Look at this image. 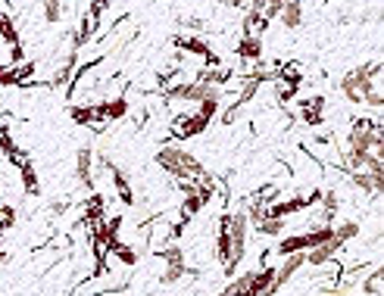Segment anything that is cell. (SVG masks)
Here are the masks:
<instances>
[{"label":"cell","instance_id":"1","mask_svg":"<svg viewBox=\"0 0 384 296\" xmlns=\"http://www.w3.org/2000/svg\"><path fill=\"white\" fill-rule=\"evenodd\" d=\"M156 165L163 172H169L172 178H178V181H197V178L206 175L204 162L191 150H181L175 143H166V147L156 150Z\"/></svg>","mask_w":384,"mask_h":296},{"label":"cell","instance_id":"2","mask_svg":"<svg viewBox=\"0 0 384 296\" xmlns=\"http://www.w3.org/2000/svg\"><path fill=\"white\" fill-rule=\"evenodd\" d=\"M247 231H250V221H247V215H244V212H228L231 256H228V262L222 265L228 278H231V274L237 271V265H241V262H244V256H247Z\"/></svg>","mask_w":384,"mask_h":296},{"label":"cell","instance_id":"3","mask_svg":"<svg viewBox=\"0 0 384 296\" xmlns=\"http://www.w3.org/2000/svg\"><path fill=\"white\" fill-rule=\"evenodd\" d=\"M331 240V225H318L313 231H303V234H294V237H281L278 243V256H291V252H306V250H316L322 243Z\"/></svg>","mask_w":384,"mask_h":296},{"label":"cell","instance_id":"4","mask_svg":"<svg viewBox=\"0 0 384 296\" xmlns=\"http://www.w3.org/2000/svg\"><path fill=\"white\" fill-rule=\"evenodd\" d=\"M159 256L166 259V271H163V278H159V284H166V287H172V284H178L185 274H191L187 271V262H185V250L175 247V243H169L166 250H156Z\"/></svg>","mask_w":384,"mask_h":296},{"label":"cell","instance_id":"5","mask_svg":"<svg viewBox=\"0 0 384 296\" xmlns=\"http://www.w3.org/2000/svg\"><path fill=\"white\" fill-rule=\"evenodd\" d=\"M97 162L113 175V184H116V193H119V200H122L125 206H132V203H135V191H132V181H128V172L122 169V165L116 162V160H110L106 153H100Z\"/></svg>","mask_w":384,"mask_h":296},{"label":"cell","instance_id":"6","mask_svg":"<svg viewBox=\"0 0 384 296\" xmlns=\"http://www.w3.org/2000/svg\"><path fill=\"white\" fill-rule=\"evenodd\" d=\"M206 128H209V122H206L200 112H194V115H181V119H175V125H172V137H175V141H187V137L204 134Z\"/></svg>","mask_w":384,"mask_h":296},{"label":"cell","instance_id":"7","mask_svg":"<svg viewBox=\"0 0 384 296\" xmlns=\"http://www.w3.org/2000/svg\"><path fill=\"white\" fill-rule=\"evenodd\" d=\"M172 44H175L178 50H187L191 56H200V60L216 63L213 47H209V41H204L200 34H175V38H172Z\"/></svg>","mask_w":384,"mask_h":296},{"label":"cell","instance_id":"8","mask_svg":"<svg viewBox=\"0 0 384 296\" xmlns=\"http://www.w3.org/2000/svg\"><path fill=\"white\" fill-rule=\"evenodd\" d=\"M78 50H66V56L60 60V66L54 69V75H50V82H47V88H66V84L72 82V75H75V69H78Z\"/></svg>","mask_w":384,"mask_h":296},{"label":"cell","instance_id":"9","mask_svg":"<svg viewBox=\"0 0 384 296\" xmlns=\"http://www.w3.org/2000/svg\"><path fill=\"white\" fill-rule=\"evenodd\" d=\"M340 250H344V243H337L335 237H331V240H328V243H322V247L306 250V265H313V269H322V265L335 262Z\"/></svg>","mask_w":384,"mask_h":296},{"label":"cell","instance_id":"10","mask_svg":"<svg viewBox=\"0 0 384 296\" xmlns=\"http://www.w3.org/2000/svg\"><path fill=\"white\" fill-rule=\"evenodd\" d=\"M75 178L82 187H94V147H82L75 156Z\"/></svg>","mask_w":384,"mask_h":296},{"label":"cell","instance_id":"11","mask_svg":"<svg viewBox=\"0 0 384 296\" xmlns=\"http://www.w3.org/2000/svg\"><path fill=\"white\" fill-rule=\"evenodd\" d=\"M97 28H100V19L88 13V16L82 19V25L72 32V47L69 50H78V53H82V50L91 44V38H94V32H97Z\"/></svg>","mask_w":384,"mask_h":296},{"label":"cell","instance_id":"12","mask_svg":"<svg viewBox=\"0 0 384 296\" xmlns=\"http://www.w3.org/2000/svg\"><path fill=\"white\" fill-rule=\"evenodd\" d=\"M69 115H72V122H75V125L94 128V131H100V128H104V119L97 115V106H72Z\"/></svg>","mask_w":384,"mask_h":296},{"label":"cell","instance_id":"13","mask_svg":"<svg viewBox=\"0 0 384 296\" xmlns=\"http://www.w3.org/2000/svg\"><path fill=\"white\" fill-rule=\"evenodd\" d=\"M237 56L247 63H259V56H263V38L259 34H244L237 41Z\"/></svg>","mask_w":384,"mask_h":296},{"label":"cell","instance_id":"14","mask_svg":"<svg viewBox=\"0 0 384 296\" xmlns=\"http://www.w3.org/2000/svg\"><path fill=\"white\" fill-rule=\"evenodd\" d=\"M19 178H23V191L25 193H32V197H38V191H41V184H38V172H35V162L25 160L19 162Z\"/></svg>","mask_w":384,"mask_h":296},{"label":"cell","instance_id":"15","mask_svg":"<svg viewBox=\"0 0 384 296\" xmlns=\"http://www.w3.org/2000/svg\"><path fill=\"white\" fill-rule=\"evenodd\" d=\"M0 153L6 156V160H10L13 165H19L25 160V153H19V147H16V141H13V134H10V128H0Z\"/></svg>","mask_w":384,"mask_h":296},{"label":"cell","instance_id":"16","mask_svg":"<svg viewBox=\"0 0 384 296\" xmlns=\"http://www.w3.org/2000/svg\"><path fill=\"white\" fill-rule=\"evenodd\" d=\"M278 19H281V25H285L287 32L300 28L303 25V4H285L281 6V13H278Z\"/></svg>","mask_w":384,"mask_h":296},{"label":"cell","instance_id":"17","mask_svg":"<svg viewBox=\"0 0 384 296\" xmlns=\"http://www.w3.org/2000/svg\"><path fill=\"white\" fill-rule=\"evenodd\" d=\"M216 256H219V262L225 265L228 256H231V237H228V212H222L219 219V243H216Z\"/></svg>","mask_w":384,"mask_h":296},{"label":"cell","instance_id":"18","mask_svg":"<svg viewBox=\"0 0 384 296\" xmlns=\"http://www.w3.org/2000/svg\"><path fill=\"white\" fill-rule=\"evenodd\" d=\"M362 293H366V296H381L384 293V269H381V265L368 269L366 281H362Z\"/></svg>","mask_w":384,"mask_h":296},{"label":"cell","instance_id":"19","mask_svg":"<svg viewBox=\"0 0 384 296\" xmlns=\"http://www.w3.org/2000/svg\"><path fill=\"white\" fill-rule=\"evenodd\" d=\"M331 237L347 247L353 237H359V221L357 219H347V221H340V225H331Z\"/></svg>","mask_w":384,"mask_h":296},{"label":"cell","instance_id":"20","mask_svg":"<svg viewBox=\"0 0 384 296\" xmlns=\"http://www.w3.org/2000/svg\"><path fill=\"white\" fill-rule=\"evenodd\" d=\"M0 41L10 44V47L23 44V41H19V28H16V22H13L10 13H0Z\"/></svg>","mask_w":384,"mask_h":296},{"label":"cell","instance_id":"21","mask_svg":"<svg viewBox=\"0 0 384 296\" xmlns=\"http://www.w3.org/2000/svg\"><path fill=\"white\" fill-rule=\"evenodd\" d=\"M204 206H206V200L200 197L197 191H185V200H181V215H185V219H194Z\"/></svg>","mask_w":384,"mask_h":296},{"label":"cell","instance_id":"22","mask_svg":"<svg viewBox=\"0 0 384 296\" xmlns=\"http://www.w3.org/2000/svg\"><path fill=\"white\" fill-rule=\"evenodd\" d=\"M231 75H235V72H222V69L209 66V69H200V72H197V78H194V82H204V84H216V88H219V84L231 82Z\"/></svg>","mask_w":384,"mask_h":296},{"label":"cell","instance_id":"23","mask_svg":"<svg viewBox=\"0 0 384 296\" xmlns=\"http://www.w3.org/2000/svg\"><path fill=\"white\" fill-rule=\"evenodd\" d=\"M106 252H113L116 259H119L122 265H135L137 262V252L128 247V243H122V240H116V243H110V247H106Z\"/></svg>","mask_w":384,"mask_h":296},{"label":"cell","instance_id":"24","mask_svg":"<svg viewBox=\"0 0 384 296\" xmlns=\"http://www.w3.org/2000/svg\"><path fill=\"white\" fill-rule=\"evenodd\" d=\"M318 203H322V215H325V221H335L337 206H340L337 193H335V191H322V197H318Z\"/></svg>","mask_w":384,"mask_h":296},{"label":"cell","instance_id":"25","mask_svg":"<svg viewBox=\"0 0 384 296\" xmlns=\"http://www.w3.org/2000/svg\"><path fill=\"white\" fill-rule=\"evenodd\" d=\"M256 231H259V234H266V237H281V231H285V219L266 215V219L256 225Z\"/></svg>","mask_w":384,"mask_h":296},{"label":"cell","instance_id":"26","mask_svg":"<svg viewBox=\"0 0 384 296\" xmlns=\"http://www.w3.org/2000/svg\"><path fill=\"white\" fill-rule=\"evenodd\" d=\"M244 215H247V221L250 225H259V221L269 215V206H266V200H253V203L244 209Z\"/></svg>","mask_w":384,"mask_h":296},{"label":"cell","instance_id":"27","mask_svg":"<svg viewBox=\"0 0 384 296\" xmlns=\"http://www.w3.org/2000/svg\"><path fill=\"white\" fill-rule=\"evenodd\" d=\"M362 103H368L372 110H381V106H384V94L378 91V84H368V88L362 91Z\"/></svg>","mask_w":384,"mask_h":296},{"label":"cell","instance_id":"28","mask_svg":"<svg viewBox=\"0 0 384 296\" xmlns=\"http://www.w3.org/2000/svg\"><path fill=\"white\" fill-rule=\"evenodd\" d=\"M219 103H222V97H206V100H200L197 103V112L204 115L206 122H213V115L219 112Z\"/></svg>","mask_w":384,"mask_h":296},{"label":"cell","instance_id":"29","mask_svg":"<svg viewBox=\"0 0 384 296\" xmlns=\"http://www.w3.org/2000/svg\"><path fill=\"white\" fill-rule=\"evenodd\" d=\"M344 175L350 178V184H357L359 191H366V193H375L372 181H368V175H366V172H362V169H359V172H347V169H344Z\"/></svg>","mask_w":384,"mask_h":296},{"label":"cell","instance_id":"30","mask_svg":"<svg viewBox=\"0 0 384 296\" xmlns=\"http://www.w3.org/2000/svg\"><path fill=\"white\" fill-rule=\"evenodd\" d=\"M6 84H19L16 66H0V88H6Z\"/></svg>","mask_w":384,"mask_h":296},{"label":"cell","instance_id":"31","mask_svg":"<svg viewBox=\"0 0 384 296\" xmlns=\"http://www.w3.org/2000/svg\"><path fill=\"white\" fill-rule=\"evenodd\" d=\"M13 221H16V209L0 206V228H13Z\"/></svg>","mask_w":384,"mask_h":296},{"label":"cell","instance_id":"32","mask_svg":"<svg viewBox=\"0 0 384 296\" xmlns=\"http://www.w3.org/2000/svg\"><path fill=\"white\" fill-rule=\"evenodd\" d=\"M178 25H181V28H187V32H194V34L206 32V25L200 22V19H178Z\"/></svg>","mask_w":384,"mask_h":296},{"label":"cell","instance_id":"33","mask_svg":"<svg viewBox=\"0 0 384 296\" xmlns=\"http://www.w3.org/2000/svg\"><path fill=\"white\" fill-rule=\"evenodd\" d=\"M104 10H110V0H94L88 13H91V16H97V19H100V16H104Z\"/></svg>","mask_w":384,"mask_h":296},{"label":"cell","instance_id":"34","mask_svg":"<svg viewBox=\"0 0 384 296\" xmlns=\"http://www.w3.org/2000/svg\"><path fill=\"white\" fill-rule=\"evenodd\" d=\"M222 6H231V10H241V6H247L244 0H222Z\"/></svg>","mask_w":384,"mask_h":296},{"label":"cell","instance_id":"35","mask_svg":"<svg viewBox=\"0 0 384 296\" xmlns=\"http://www.w3.org/2000/svg\"><path fill=\"white\" fill-rule=\"evenodd\" d=\"M4 259H6V252H4V250H0V262H4Z\"/></svg>","mask_w":384,"mask_h":296},{"label":"cell","instance_id":"36","mask_svg":"<svg viewBox=\"0 0 384 296\" xmlns=\"http://www.w3.org/2000/svg\"><path fill=\"white\" fill-rule=\"evenodd\" d=\"M216 296H219V293H216Z\"/></svg>","mask_w":384,"mask_h":296}]
</instances>
